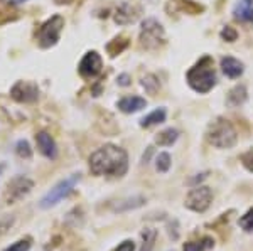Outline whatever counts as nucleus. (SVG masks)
I'll list each match as a JSON object with an SVG mask.
<instances>
[{"mask_svg":"<svg viewBox=\"0 0 253 251\" xmlns=\"http://www.w3.org/2000/svg\"><path fill=\"white\" fill-rule=\"evenodd\" d=\"M138 15H140V9H138L137 5L128 3V2H124L120 7H117L113 19H115V22L118 24V26H126V24L135 22V20L138 19Z\"/></svg>","mask_w":253,"mask_h":251,"instance_id":"f8f14e48","label":"nucleus"},{"mask_svg":"<svg viewBox=\"0 0 253 251\" xmlns=\"http://www.w3.org/2000/svg\"><path fill=\"white\" fill-rule=\"evenodd\" d=\"M211 201H213V192L206 185H198L186 196V208L194 213H205L210 209Z\"/></svg>","mask_w":253,"mask_h":251,"instance_id":"6e6552de","label":"nucleus"},{"mask_svg":"<svg viewBox=\"0 0 253 251\" xmlns=\"http://www.w3.org/2000/svg\"><path fill=\"white\" fill-rule=\"evenodd\" d=\"M156 240H157V229L147 228L145 231L142 233V246H140V251H152L154 246H156Z\"/></svg>","mask_w":253,"mask_h":251,"instance_id":"412c9836","label":"nucleus"},{"mask_svg":"<svg viewBox=\"0 0 253 251\" xmlns=\"http://www.w3.org/2000/svg\"><path fill=\"white\" fill-rule=\"evenodd\" d=\"M10 96L17 103H34L39 98V88L32 81H17L10 88Z\"/></svg>","mask_w":253,"mask_h":251,"instance_id":"9d476101","label":"nucleus"},{"mask_svg":"<svg viewBox=\"0 0 253 251\" xmlns=\"http://www.w3.org/2000/svg\"><path fill=\"white\" fill-rule=\"evenodd\" d=\"M243 165L247 167V171L253 172V153H247V155H243Z\"/></svg>","mask_w":253,"mask_h":251,"instance_id":"7c9ffc66","label":"nucleus"},{"mask_svg":"<svg viewBox=\"0 0 253 251\" xmlns=\"http://www.w3.org/2000/svg\"><path fill=\"white\" fill-rule=\"evenodd\" d=\"M152 152H154V148H152V147L147 148V153H144V157H142V162H144V164H147V162H149L150 155H152Z\"/></svg>","mask_w":253,"mask_h":251,"instance_id":"473e14b6","label":"nucleus"},{"mask_svg":"<svg viewBox=\"0 0 253 251\" xmlns=\"http://www.w3.org/2000/svg\"><path fill=\"white\" fill-rule=\"evenodd\" d=\"M101 68H103V61H101V56L96 51H88L78 64V71L81 78L84 79L96 78L101 72Z\"/></svg>","mask_w":253,"mask_h":251,"instance_id":"1a4fd4ad","label":"nucleus"},{"mask_svg":"<svg viewBox=\"0 0 253 251\" xmlns=\"http://www.w3.org/2000/svg\"><path fill=\"white\" fill-rule=\"evenodd\" d=\"M206 139L216 148H231L238 142V133L226 118H216L208 127Z\"/></svg>","mask_w":253,"mask_h":251,"instance_id":"7ed1b4c3","label":"nucleus"},{"mask_svg":"<svg viewBox=\"0 0 253 251\" xmlns=\"http://www.w3.org/2000/svg\"><path fill=\"white\" fill-rule=\"evenodd\" d=\"M248 98V91H247V86L245 84H236V86L228 93V105L230 107H240V105H243L245 101Z\"/></svg>","mask_w":253,"mask_h":251,"instance_id":"f3484780","label":"nucleus"},{"mask_svg":"<svg viewBox=\"0 0 253 251\" xmlns=\"http://www.w3.org/2000/svg\"><path fill=\"white\" fill-rule=\"evenodd\" d=\"M187 84L199 93V95H206L216 86V72L213 68V59L210 56H203L198 63L187 71L186 74Z\"/></svg>","mask_w":253,"mask_h":251,"instance_id":"f03ea898","label":"nucleus"},{"mask_svg":"<svg viewBox=\"0 0 253 251\" xmlns=\"http://www.w3.org/2000/svg\"><path fill=\"white\" fill-rule=\"evenodd\" d=\"M113 251H135V243L132 240H125V241H122Z\"/></svg>","mask_w":253,"mask_h":251,"instance_id":"c756f323","label":"nucleus"},{"mask_svg":"<svg viewBox=\"0 0 253 251\" xmlns=\"http://www.w3.org/2000/svg\"><path fill=\"white\" fill-rule=\"evenodd\" d=\"M117 83L120 84V86H130V83H132V78H130L126 72H124V74H120L117 78Z\"/></svg>","mask_w":253,"mask_h":251,"instance_id":"2f4dec72","label":"nucleus"},{"mask_svg":"<svg viewBox=\"0 0 253 251\" xmlns=\"http://www.w3.org/2000/svg\"><path fill=\"white\" fill-rule=\"evenodd\" d=\"M172 3L177 10L187 12V14H191V15H196V14H199V12L205 10V7L193 2V0H172Z\"/></svg>","mask_w":253,"mask_h":251,"instance_id":"aec40b11","label":"nucleus"},{"mask_svg":"<svg viewBox=\"0 0 253 251\" xmlns=\"http://www.w3.org/2000/svg\"><path fill=\"white\" fill-rule=\"evenodd\" d=\"M89 171L93 176L124 177L128 171V155L118 145L107 143L89 155Z\"/></svg>","mask_w":253,"mask_h":251,"instance_id":"f257e3e1","label":"nucleus"},{"mask_svg":"<svg viewBox=\"0 0 253 251\" xmlns=\"http://www.w3.org/2000/svg\"><path fill=\"white\" fill-rule=\"evenodd\" d=\"M15 153H17L20 159H26V160L32 159V148L29 145V142H27V140H19L17 143H15Z\"/></svg>","mask_w":253,"mask_h":251,"instance_id":"a878e982","label":"nucleus"},{"mask_svg":"<svg viewBox=\"0 0 253 251\" xmlns=\"http://www.w3.org/2000/svg\"><path fill=\"white\" fill-rule=\"evenodd\" d=\"M213 246V240L211 238H205L201 241H191V243H186L182 251H206Z\"/></svg>","mask_w":253,"mask_h":251,"instance_id":"b1692460","label":"nucleus"},{"mask_svg":"<svg viewBox=\"0 0 253 251\" xmlns=\"http://www.w3.org/2000/svg\"><path fill=\"white\" fill-rule=\"evenodd\" d=\"M233 17L240 22L253 24V0H240L233 9Z\"/></svg>","mask_w":253,"mask_h":251,"instance_id":"dca6fc26","label":"nucleus"},{"mask_svg":"<svg viewBox=\"0 0 253 251\" xmlns=\"http://www.w3.org/2000/svg\"><path fill=\"white\" fill-rule=\"evenodd\" d=\"M3 171H5V164H0V174H2Z\"/></svg>","mask_w":253,"mask_h":251,"instance_id":"f704fd0d","label":"nucleus"},{"mask_svg":"<svg viewBox=\"0 0 253 251\" xmlns=\"http://www.w3.org/2000/svg\"><path fill=\"white\" fill-rule=\"evenodd\" d=\"M36 143H38V150L41 152V155H44L49 160L58 159V145L51 137V133L39 132L36 135Z\"/></svg>","mask_w":253,"mask_h":251,"instance_id":"9b49d317","label":"nucleus"},{"mask_svg":"<svg viewBox=\"0 0 253 251\" xmlns=\"http://www.w3.org/2000/svg\"><path fill=\"white\" fill-rule=\"evenodd\" d=\"M126 46H128V40L125 37H115L107 44V51L112 58H115V56H118L120 52H124L126 49Z\"/></svg>","mask_w":253,"mask_h":251,"instance_id":"4be33fe9","label":"nucleus"},{"mask_svg":"<svg viewBox=\"0 0 253 251\" xmlns=\"http://www.w3.org/2000/svg\"><path fill=\"white\" fill-rule=\"evenodd\" d=\"M177 139H179V132L175 128H166L161 133H157L156 143L159 147H170V145H174L177 142Z\"/></svg>","mask_w":253,"mask_h":251,"instance_id":"6ab92c4d","label":"nucleus"},{"mask_svg":"<svg viewBox=\"0 0 253 251\" xmlns=\"http://www.w3.org/2000/svg\"><path fill=\"white\" fill-rule=\"evenodd\" d=\"M166 116H167L166 108H157V110H154L152 113H149V115L140 120V127L149 128V127H154V125L164 123Z\"/></svg>","mask_w":253,"mask_h":251,"instance_id":"a211bd4d","label":"nucleus"},{"mask_svg":"<svg viewBox=\"0 0 253 251\" xmlns=\"http://www.w3.org/2000/svg\"><path fill=\"white\" fill-rule=\"evenodd\" d=\"M81 180V174H73V176L66 177V179L59 180L54 187L49 191L46 196L41 197L39 201V208L41 209H51L56 204H59L63 199H66L69 194L73 192V189L76 187V184Z\"/></svg>","mask_w":253,"mask_h":251,"instance_id":"39448f33","label":"nucleus"},{"mask_svg":"<svg viewBox=\"0 0 253 251\" xmlns=\"http://www.w3.org/2000/svg\"><path fill=\"white\" fill-rule=\"evenodd\" d=\"M170 164H172V159H170V155L167 152H161L157 155V159H156V169H157V172L166 174L170 169Z\"/></svg>","mask_w":253,"mask_h":251,"instance_id":"393cba45","label":"nucleus"},{"mask_svg":"<svg viewBox=\"0 0 253 251\" xmlns=\"http://www.w3.org/2000/svg\"><path fill=\"white\" fill-rule=\"evenodd\" d=\"M221 70L228 78L236 79L243 74L245 68H243L242 61H238L236 58H231V56H224V58L221 59Z\"/></svg>","mask_w":253,"mask_h":251,"instance_id":"4468645a","label":"nucleus"},{"mask_svg":"<svg viewBox=\"0 0 253 251\" xmlns=\"http://www.w3.org/2000/svg\"><path fill=\"white\" fill-rule=\"evenodd\" d=\"M166 44V31L157 19L149 17L140 27V46L147 51H156Z\"/></svg>","mask_w":253,"mask_h":251,"instance_id":"20e7f679","label":"nucleus"},{"mask_svg":"<svg viewBox=\"0 0 253 251\" xmlns=\"http://www.w3.org/2000/svg\"><path fill=\"white\" fill-rule=\"evenodd\" d=\"M142 88H144L145 93H149V95H156V93L161 90L159 78L156 74H145L144 78H142Z\"/></svg>","mask_w":253,"mask_h":251,"instance_id":"5701e85b","label":"nucleus"},{"mask_svg":"<svg viewBox=\"0 0 253 251\" xmlns=\"http://www.w3.org/2000/svg\"><path fill=\"white\" fill-rule=\"evenodd\" d=\"M221 39L223 40H228V42H235L236 39H238V32H236L233 27H230V26H226V27H223V31H221Z\"/></svg>","mask_w":253,"mask_h":251,"instance_id":"c85d7f7f","label":"nucleus"},{"mask_svg":"<svg viewBox=\"0 0 253 251\" xmlns=\"http://www.w3.org/2000/svg\"><path fill=\"white\" fill-rule=\"evenodd\" d=\"M31 246H32L31 238H24V240H19V241L12 243L9 248H5L3 251H29Z\"/></svg>","mask_w":253,"mask_h":251,"instance_id":"cd10ccee","label":"nucleus"},{"mask_svg":"<svg viewBox=\"0 0 253 251\" xmlns=\"http://www.w3.org/2000/svg\"><path fill=\"white\" fill-rule=\"evenodd\" d=\"M238 224H240V228H242L243 231H247V233L253 231V208H250L242 217H240Z\"/></svg>","mask_w":253,"mask_h":251,"instance_id":"bb28decb","label":"nucleus"},{"mask_svg":"<svg viewBox=\"0 0 253 251\" xmlns=\"http://www.w3.org/2000/svg\"><path fill=\"white\" fill-rule=\"evenodd\" d=\"M22 2H27V0H10V3H14V5H19Z\"/></svg>","mask_w":253,"mask_h":251,"instance_id":"72a5a7b5","label":"nucleus"},{"mask_svg":"<svg viewBox=\"0 0 253 251\" xmlns=\"http://www.w3.org/2000/svg\"><path fill=\"white\" fill-rule=\"evenodd\" d=\"M147 202V199L144 196H133V197H126V199L117 201V204L112 206V211L113 213H126V211H132V209H138L142 208Z\"/></svg>","mask_w":253,"mask_h":251,"instance_id":"2eb2a0df","label":"nucleus"},{"mask_svg":"<svg viewBox=\"0 0 253 251\" xmlns=\"http://www.w3.org/2000/svg\"><path fill=\"white\" fill-rule=\"evenodd\" d=\"M32 187H34V182H32L29 177L15 176L14 179H10L9 184H7L5 194H3L5 202H7V204L19 202L20 199H24V197H26L27 194L32 191Z\"/></svg>","mask_w":253,"mask_h":251,"instance_id":"0eeeda50","label":"nucleus"},{"mask_svg":"<svg viewBox=\"0 0 253 251\" xmlns=\"http://www.w3.org/2000/svg\"><path fill=\"white\" fill-rule=\"evenodd\" d=\"M145 107H147V100L142 98V96H124L117 103L118 110L122 113H126V115H132V113L144 110Z\"/></svg>","mask_w":253,"mask_h":251,"instance_id":"ddd939ff","label":"nucleus"},{"mask_svg":"<svg viewBox=\"0 0 253 251\" xmlns=\"http://www.w3.org/2000/svg\"><path fill=\"white\" fill-rule=\"evenodd\" d=\"M64 27V17L59 14L52 15L51 19H47L38 31V42L39 47L42 49H49V47L56 46L58 40L61 39V32Z\"/></svg>","mask_w":253,"mask_h":251,"instance_id":"423d86ee","label":"nucleus"}]
</instances>
